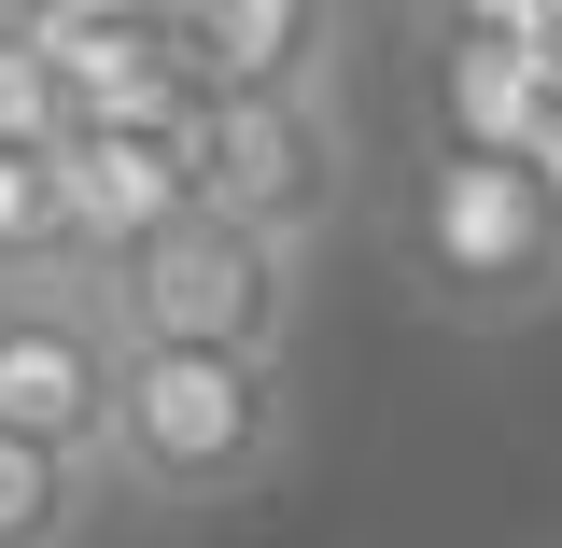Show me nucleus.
<instances>
[{
	"label": "nucleus",
	"mask_w": 562,
	"mask_h": 548,
	"mask_svg": "<svg viewBox=\"0 0 562 548\" xmlns=\"http://www.w3.org/2000/svg\"><path fill=\"white\" fill-rule=\"evenodd\" d=\"M113 310H99V281H14L0 295V436H29V450H57L99 479V436H113Z\"/></svg>",
	"instance_id": "obj_5"
},
{
	"label": "nucleus",
	"mask_w": 562,
	"mask_h": 548,
	"mask_svg": "<svg viewBox=\"0 0 562 548\" xmlns=\"http://www.w3.org/2000/svg\"><path fill=\"white\" fill-rule=\"evenodd\" d=\"M155 29L198 70V99H295V85H338L351 0H155Z\"/></svg>",
	"instance_id": "obj_6"
},
{
	"label": "nucleus",
	"mask_w": 562,
	"mask_h": 548,
	"mask_svg": "<svg viewBox=\"0 0 562 548\" xmlns=\"http://www.w3.org/2000/svg\"><path fill=\"white\" fill-rule=\"evenodd\" d=\"M70 141V99H57V57L29 29H0V155H57Z\"/></svg>",
	"instance_id": "obj_11"
},
{
	"label": "nucleus",
	"mask_w": 562,
	"mask_h": 548,
	"mask_svg": "<svg viewBox=\"0 0 562 548\" xmlns=\"http://www.w3.org/2000/svg\"><path fill=\"white\" fill-rule=\"evenodd\" d=\"M14 281H85L70 268V211H57V169L43 155H0V295Z\"/></svg>",
	"instance_id": "obj_10"
},
{
	"label": "nucleus",
	"mask_w": 562,
	"mask_h": 548,
	"mask_svg": "<svg viewBox=\"0 0 562 548\" xmlns=\"http://www.w3.org/2000/svg\"><path fill=\"white\" fill-rule=\"evenodd\" d=\"M113 338L127 351H239V366H295V324H310V254H281L225 211H183L155 225L127 268L99 281Z\"/></svg>",
	"instance_id": "obj_3"
},
{
	"label": "nucleus",
	"mask_w": 562,
	"mask_h": 548,
	"mask_svg": "<svg viewBox=\"0 0 562 548\" xmlns=\"http://www.w3.org/2000/svg\"><path fill=\"white\" fill-rule=\"evenodd\" d=\"M520 169H535V198H549V225H562V99L535 113V141H520Z\"/></svg>",
	"instance_id": "obj_12"
},
{
	"label": "nucleus",
	"mask_w": 562,
	"mask_h": 548,
	"mask_svg": "<svg viewBox=\"0 0 562 548\" xmlns=\"http://www.w3.org/2000/svg\"><path fill=\"white\" fill-rule=\"evenodd\" d=\"M183 183L198 211L254 225L281 254H310L351 198V127H338V85H295V99H198L183 127Z\"/></svg>",
	"instance_id": "obj_4"
},
{
	"label": "nucleus",
	"mask_w": 562,
	"mask_h": 548,
	"mask_svg": "<svg viewBox=\"0 0 562 548\" xmlns=\"http://www.w3.org/2000/svg\"><path fill=\"white\" fill-rule=\"evenodd\" d=\"M113 521V492L57 465V450H29V436H0V548H85Z\"/></svg>",
	"instance_id": "obj_9"
},
{
	"label": "nucleus",
	"mask_w": 562,
	"mask_h": 548,
	"mask_svg": "<svg viewBox=\"0 0 562 548\" xmlns=\"http://www.w3.org/2000/svg\"><path fill=\"white\" fill-rule=\"evenodd\" d=\"M29 14H43V0H0V29H29Z\"/></svg>",
	"instance_id": "obj_13"
},
{
	"label": "nucleus",
	"mask_w": 562,
	"mask_h": 548,
	"mask_svg": "<svg viewBox=\"0 0 562 548\" xmlns=\"http://www.w3.org/2000/svg\"><path fill=\"white\" fill-rule=\"evenodd\" d=\"M394 268L436 324H549L562 310V225L535 198L520 155H464V141H422L408 183H394Z\"/></svg>",
	"instance_id": "obj_2"
},
{
	"label": "nucleus",
	"mask_w": 562,
	"mask_h": 548,
	"mask_svg": "<svg viewBox=\"0 0 562 548\" xmlns=\"http://www.w3.org/2000/svg\"><path fill=\"white\" fill-rule=\"evenodd\" d=\"M549 99H562L549 43H450L436 57V141H464V155H520Z\"/></svg>",
	"instance_id": "obj_8"
},
{
	"label": "nucleus",
	"mask_w": 562,
	"mask_h": 548,
	"mask_svg": "<svg viewBox=\"0 0 562 548\" xmlns=\"http://www.w3.org/2000/svg\"><path fill=\"white\" fill-rule=\"evenodd\" d=\"M57 211H70V268L85 281H113L155 239V225H183L198 211V183H183V141H127V127H70L57 155Z\"/></svg>",
	"instance_id": "obj_7"
},
{
	"label": "nucleus",
	"mask_w": 562,
	"mask_h": 548,
	"mask_svg": "<svg viewBox=\"0 0 562 548\" xmlns=\"http://www.w3.org/2000/svg\"><path fill=\"white\" fill-rule=\"evenodd\" d=\"M295 465V366H239V351H127L113 366V436H99V492L155 506V521H211L239 492Z\"/></svg>",
	"instance_id": "obj_1"
}]
</instances>
